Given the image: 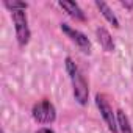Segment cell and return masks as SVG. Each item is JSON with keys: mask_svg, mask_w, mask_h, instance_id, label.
I'll use <instances>...</instances> for the list:
<instances>
[{"mask_svg": "<svg viewBox=\"0 0 133 133\" xmlns=\"http://www.w3.org/2000/svg\"><path fill=\"white\" fill-rule=\"evenodd\" d=\"M121 5L122 6H125V8H133V2H128V0H121Z\"/></svg>", "mask_w": 133, "mask_h": 133, "instance_id": "obj_12", "label": "cell"}, {"mask_svg": "<svg viewBox=\"0 0 133 133\" xmlns=\"http://www.w3.org/2000/svg\"><path fill=\"white\" fill-rule=\"evenodd\" d=\"M2 133H5V131H3V130H2Z\"/></svg>", "mask_w": 133, "mask_h": 133, "instance_id": "obj_13", "label": "cell"}, {"mask_svg": "<svg viewBox=\"0 0 133 133\" xmlns=\"http://www.w3.org/2000/svg\"><path fill=\"white\" fill-rule=\"evenodd\" d=\"M116 116H117V125H119L121 133H133V128H131L128 116L122 110H116Z\"/></svg>", "mask_w": 133, "mask_h": 133, "instance_id": "obj_9", "label": "cell"}, {"mask_svg": "<svg viewBox=\"0 0 133 133\" xmlns=\"http://www.w3.org/2000/svg\"><path fill=\"white\" fill-rule=\"evenodd\" d=\"M36 133H55V131H53V128H50V127H41V128L36 130Z\"/></svg>", "mask_w": 133, "mask_h": 133, "instance_id": "obj_11", "label": "cell"}, {"mask_svg": "<svg viewBox=\"0 0 133 133\" xmlns=\"http://www.w3.org/2000/svg\"><path fill=\"white\" fill-rule=\"evenodd\" d=\"M94 100H96L97 110H99V113H100L102 119L105 121V124H107L108 130H110L111 133H119L117 116H116V111L113 110V107L110 105V102H108L107 96H105V94H102V92H97V94H96V97H94Z\"/></svg>", "mask_w": 133, "mask_h": 133, "instance_id": "obj_3", "label": "cell"}, {"mask_svg": "<svg viewBox=\"0 0 133 133\" xmlns=\"http://www.w3.org/2000/svg\"><path fill=\"white\" fill-rule=\"evenodd\" d=\"M3 6L8 8L10 11H14V10H27L28 3L21 2V0H3Z\"/></svg>", "mask_w": 133, "mask_h": 133, "instance_id": "obj_10", "label": "cell"}, {"mask_svg": "<svg viewBox=\"0 0 133 133\" xmlns=\"http://www.w3.org/2000/svg\"><path fill=\"white\" fill-rule=\"evenodd\" d=\"M59 28H61V31L68 36L83 53H91V50H92V44H91V41H89V38L83 33V31H80V30H77V28H74V27H71L68 22H61L59 24Z\"/></svg>", "mask_w": 133, "mask_h": 133, "instance_id": "obj_5", "label": "cell"}, {"mask_svg": "<svg viewBox=\"0 0 133 133\" xmlns=\"http://www.w3.org/2000/svg\"><path fill=\"white\" fill-rule=\"evenodd\" d=\"M96 6L99 8V11L102 13V16L107 19V22H110L114 28H119L121 27V22L117 19V16L114 14V11L111 10V6L105 2H100V0H96Z\"/></svg>", "mask_w": 133, "mask_h": 133, "instance_id": "obj_8", "label": "cell"}, {"mask_svg": "<svg viewBox=\"0 0 133 133\" xmlns=\"http://www.w3.org/2000/svg\"><path fill=\"white\" fill-rule=\"evenodd\" d=\"M27 10H14L11 11V19L16 31V39L21 47H25L30 42L31 38V30L28 25V17H27Z\"/></svg>", "mask_w": 133, "mask_h": 133, "instance_id": "obj_2", "label": "cell"}, {"mask_svg": "<svg viewBox=\"0 0 133 133\" xmlns=\"http://www.w3.org/2000/svg\"><path fill=\"white\" fill-rule=\"evenodd\" d=\"M58 6L61 10H64L66 13H68L72 19H75V21H82V22L86 21V14H85V11L82 10V6L77 2H72V0H59Z\"/></svg>", "mask_w": 133, "mask_h": 133, "instance_id": "obj_6", "label": "cell"}, {"mask_svg": "<svg viewBox=\"0 0 133 133\" xmlns=\"http://www.w3.org/2000/svg\"><path fill=\"white\" fill-rule=\"evenodd\" d=\"M31 116L39 124H44V125L53 124L55 119H56V108L49 99H42V100H39L33 105Z\"/></svg>", "mask_w": 133, "mask_h": 133, "instance_id": "obj_4", "label": "cell"}, {"mask_svg": "<svg viewBox=\"0 0 133 133\" xmlns=\"http://www.w3.org/2000/svg\"><path fill=\"white\" fill-rule=\"evenodd\" d=\"M64 66H66V72L69 75L71 85H72V94H74L75 102L78 105L85 107L89 99V86H88V82H86L82 69L71 56H66Z\"/></svg>", "mask_w": 133, "mask_h": 133, "instance_id": "obj_1", "label": "cell"}, {"mask_svg": "<svg viewBox=\"0 0 133 133\" xmlns=\"http://www.w3.org/2000/svg\"><path fill=\"white\" fill-rule=\"evenodd\" d=\"M96 38H97L100 47H102L105 52H108V53L114 52L116 45H114L113 36H111V33H110L105 27H97V28H96Z\"/></svg>", "mask_w": 133, "mask_h": 133, "instance_id": "obj_7", "label": "cell"}]
</instances>
